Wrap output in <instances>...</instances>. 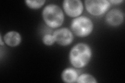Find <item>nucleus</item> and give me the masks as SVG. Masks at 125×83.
<instances>
[{
    "mask_svg": "<svg viewBox=\"0 0 125 83\" xmlns=\"http://www.w3.org/2000/svg\"><path fill=\"white\" fill-rule=\"evenodd\" d=\"M92 56V50L85 43H78L70 51L69 60L76 68H83L88 65Z\"/></svg>",
    "mask_w": 125,
    "mask_h": 83,
    "instance_id": "f257e3e1",
    "label": "nucleus"
},
{
    "mask_svg": "<svg viewBox=\"0 0 125 83\" xmlns=\"http://www.w3.org/2000/svg\"><path fill=\"white\" fill-rule=\"evenodd\" d=\"M42 17L46 25L52 28L61 27L64 20L63 11L59 6L55 4L46 5L43 10Z\"/></svg>",
    "mask_w": 125,
    "mask_h": 83,
    "instance_id": "f03ea898",
    "label": "nucleus"
},
{
    "mask_svg": "<svg viewBox=\"0 0 125 83\" xmlns=\"http://www.w3.org/2000/svg\"><path fill=\"white\" fill-rule=\"evenodd\" d=\"M72 32L79 37H86L91 33L93 23L91 20L85 16L75 18L71 23Z\"/></svg>",
    "mask_w": 125,
    "mask_h": 83,
    "instance_id": "7ed1b4c3",
    "label": "nucleus"
},
{
    "mask_svg": "<svg viewBox=\"0 0 125 83\" xmlns=\"http://www.w3.org/2000/svg\"><path fill=\"white\" fill-rule=\"evenodd\" d=\"M84 4L88 12L95 16L103 15L111 6V3L106 0H87Z\"/></svg>",
    "mask_w": 125,
    "mask_h": 83,
    "instance_id": "20e7f679",
    "label": "nucleus"
},
{
    "mask_svg": "<svg viewBox=\"0 0 125 83\" xmlns=\"http://www.w3.org/2000/svg\"><path fill=\"white\" fill-rule=\"evenodd\" d=\"M62 5L65 12L70 17H78L83 10V4L80 0H65Z\"/></svg>",
    "mask_w": 125,
    "mask_h": 83,
    "instance_id": "39448f33",
    "label": "nucleus"
},
{
    "mask_svg": "<svg viewBox=\"0 0 125 83\" xmlns=\"http://www.w3.org/2000/svg\"><path fill=\"white\" fill-rule=\"evenodd\" d=\"M53 35L55 42L61 46L69 45L73 40V35L72 31L66 28L56 30L53 33Z\"/></svg>",
    "mask_w": 125,
    "mask_h": 83,
    "instance_id": "423d86ee",
    "label": "nucleus"
},
{
    "mask_svg": "<svg viewBox=\"0 0 125 83\" xmlns=\"http://www.w3.org/2000/svg\"><path fill=\"white\" fill-rule=\"evenodd\" d=\"M124 13L118 9H113L109 10L105 17L107 24L113 27L120 25L124 21Z\"/></svg>",
    "mask_w": 125,
    "mask_h": 83,
    "instance_id": "0eeeda50",
    "label": "nucleus"
},
{
    "mask_svg": "<svg viewBox=\"0 0 125 83\" xmlns=\"http://www.w3.org/2000/svg\"><path fill=\"white\" fill-rule=\"evenodd\" d=\"M4 42L6 44L10 47H16L19 45L21 41V35L16 31H11L4 35Z\"/></svg>",
    "mask_w": 125,
    "mask_h": 83,
    "instance_id": "6e6552de",
    "label": "nucleus"
},
{
    "mask_svg": "<svg viewBox=\"0 0 125 83\" xmlns=\"http://www.w3.org/2000/svg\"><path fill=\"white\" fill-rule=\"evenodd\" d=\"M78 77V73L77 71L75 69L71 68L65 69L62 74V80L67 83L76 82Z\"/></svg>",
    "mask_w": 125,
    "mask_h": 83,
    "instance_id": "1a4fd4ad",
    "label": "nucleus"
},
{
    "mask_svg": "<svg viewBox=\"0 0 125 83\" xmlns=\"http://www.w3.org/2000/svg\"><path fill=\"white\" fill-rule=\"evenodd\" d=\"M77 83H95L97 81L94 77H93L90 74H83L80 75L78 76L77 80L76 81Z\"/></svg>",
    "mask_w": 125,
    "mask_h": 83,
    "instance_id": "9d476101",
    "label": "nucleus"
},
{
    "mask_svg": "<svg viewBox=\"0 0 125 83\" xmlns=\"http://www.w3.org/2000/svg\"><path fill=\"white\" fill-rule=\"evenodd\" d=\"M26 5L31 9H37L41 8L43 5H44L45 1L42 0V1H25Z\"/></svg>",
    "mask_w": 125,
    "mask_h": 83,
    "instance_id": "9b49d317",
    "label": "nucleus"
},
{
    "mask_svg": "<svg viewBox=\"0 0 125 83\" xmlns=\"http://www.w3.org/2000/svg\"><path fill=\"white\" fill-rule=\"evenodd\" d=\"M42 42L45 45L47 46H51L55 42L53 34L52 35L50 34H46L44 35L42 38Z\"/></svg>",
    "mask_w": 125,
    "mask_h": 83,
    "instance_id": "f8f14e48",
    "label": "nucleus"
},
{
    "mask_svg": "<svg viewBox=\"0 0 125 83\" xmlns=\"http://www.w3.org/2000/svg\"><path fill=\"white\" fill-rule=\"evenodd\" d=\"M109 3H113V4H119L120 3H122L124 2V1L123 0H121V1H119V0H111V1H109Z\"/></svg>",
    "mask_w": 125,
    "mask_h": 83,
    "instance_id": "ddd939ff",
    "label": "nucleus"
},
{
    "mask_svg": "<svg viewBox=\"0 0 125 83\" xmlns=\"http://www.w3.org/2000/svg\"><path fill=\"white\" fill-rule=\"evenodd\" d=\"M0 39H1V42H0V44H1V45H3L4 44V43H3V41H2V39L1 35V37H0Z\"/></svg>",
    "mask_w": 125,
    "mask_h": 83,
    "instance_id": "4468645a",
    "label": "nucleus"
}]
</instances>
